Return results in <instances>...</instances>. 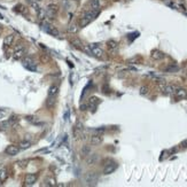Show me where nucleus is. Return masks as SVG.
<instances>
[{"mask_svg":"<svg viewBox=\"0 0 187 187\" xmlns=\"http://www.w3.org/2000/svg\"><path fill=\"white\" fill-rule=\"evenodd\" d=\"M23 67L24 68H27L28 70H30V71H36L37 70V64H36V62L33 61V59H31V57H24L23 59Z\"/></svg>","mask_w":187,"mask_h":187,"instance_id":"nucleus-1","label":"nucleus"},{"mask_svg":"<svg viewBox=\"0 0 187 187\" xmlns=\"http://www.w3.org/2000/svg\"><path fill=\"white\" fill-rule=\"evenodd\" d=\"M100 14V10L99 9H88V10H86L84 11V14L82 15L83 19H86L87 21H93V20H95L98 15Z\"/></svg>","mask_w":187,"mask_h":187,"instance_id":"nucleus-2","label":"nucleus"},{"mask_svg":"<svg viewBox=\"0 0 187 187\" xmlns=\"http://www.w3.org/2000/svg\"><path fill=\"white\" fill-rule=\"evenodd\" d=\"M41 28L44 29V31H46L47 33H50V34H52V36H54V37H59L60 36L59 30H57L56 28L52 27L50 23H47V22H43Z\"/></svg>","mask_w":187,"mask_h":187,"instance_id":"nucleus-3","label":"nucleus"},{"mask_svg":"<svg viewBox=\"0 0 187 187\" xmlns=\"http://www.w3.org/2000/svg\"><path fill=\"white\" fill-rule=\"evenodd\" d=\"M45 11H46V16L47 17H50V19H55L57 13H59V7L54 4L48 5Z\"/></svg>","mask_w":187,"mask_h":187,"instance_id":"nucleus-4","label":"nucleus"},{"mask_svg":"<svg viewBox=\"0 0 187 187\" xmlns=\"http://www.w3.org/2000/svg\"><path fill=\"white\" fill-rule=\"evenodd\" d=\"M88 47H90L92 51V55H94L96 57H101L103 55V51L99 47V44H90Z\"/></svg>","mask_w":187,"mask_h":187,"instance_id":"nucleus-5","label":"nucleus"},{"mask_svg":"<svg viewBox=\"0 0 187 187\" xmlns=\"http://www.w3.org/2000/svg\"><path fill=\"white\" fill-rule=\"evenodd\" d=\"M85 182L87 185H95L98 182V173L96 172H88V174L85 178Z\"/></svg>","mask_w":187,"mask_h":187,"instance_id":"nucleus-6","label":"nucleus"},{"mask_svg":"<svg viewBox=\"0 0 187 187\" xmlns=\"http://www.w3.org/2000/svg\"><path fill=\"white\" fill-rule=\"evenodd\" d=\"M19 152H20V147H17L15 145H9L5 149V153L9 155V156H15V155L19 154Z\"/></svg>","mask_w":187,"mask_h":187,"instance_id":"nucleus-7","label":"nucleus"},{"mask_svg":"<svg viewBox=\"0 0 187 187\" xmlns=\"http://www.w3.org/2000/svg\"><path fill=\"white\" fill-rule=\"evenodd\" d=\"M160 88L163 91V93H165V94L174 93L176 90H177V87L174 85H164V84H161L160 85Z\"/></svg>","mask_w":187,"mask_h":187,"instance_id":"nucleus-8","label":"nucleus"},{"mask_svg":"<svg viewBox=\"0 0 187 187\" xmlns=\"http://www.w3.org/2000/svg\"><path fill=\"white\" fill-rule=\"evenodd\" d=\"M100 102V99H98L96 96H91L90 99H88V103H87V107L91 108L92 113H94L95 111V108L98 106V103Z\"/></svg>","mask_w":187,"mask_h":187,"instance_id":"nucleus-9","label":"nucleus"},{"mask_svg":"<svg viewBox=\"0 0 187 187\" xmlns=\"http://www.w3.org/2000/svg\"><path fill=\"white\" fill-rule=\"evenodd\" d=\"M37 178H38V176H37L36 173H28L27 176H25V185L27 186L33 185V184L37 182Z\"/></svg>","mask_w":187,"mask_h":187,"instance_id":"nucleus-10","label":"nucleus"},{"mask_svg":"<svg viewBox=\"0 0 187 187\" xmlns=\"http://www.w3.org/2000/svg\"><path fill=\"white\" fill-rule=\"evenodd\" d=\"M116 169H117V164H116V163H115V162L109 163V164H107V165L105 166V169H103V174H110V173H113Z\"/></svg>","mask_w":187,"mask_h":187,"instance_id":"nucleus-11","label":"nucleus"},{"mask_svg":"<svg viewBox=\"0 0 187 187\" xmlns=\"http://www.w3.org/2000/svg\"><path fill=\"white\" fill-rule=\"evenodd\" d=\"M24 53H25V50L22 47V46H17L16 50H15V53H14V59L15 60H21L23 56H24Z\"/></svg>","mask_w":187,"mask_h":187,"instance_id":"nucleus-12","label":"nucleus"},{"mask_svg":"<svg viewBox=\"0 0 187 187\" xmlns=\"http://www.w3.org/2000/svg\"><path fill=\"white\" fill-rule=\"evenodd\" d=\"M102 140H103V138L100 136V134H94V136L91 137V143L94 146L100 145V143L102 142Z\"/></svg>","mask_w":187,"mask_h":187,"instance_id":"nucleus-13","label":"nucleus"},{"mask_svg":"<svg viewBox=\"0 0 187 187\" xmlns=\"http://www.w3.org/2000/svg\"><path fill=\"white\" fill-rule=\"evenodd\" d=\"M152 57H153L154 60H162L163 57H164V53L163 52H161L159 50H154V51H152Z\"/></svg>","mask_w":187,"mask_h":187,"instance_id":"nucleus-14","label":"nucleus"},{"mask_svg":"<svg viewBox=\"0 0 187 187\" xmlns=\"http://www.w3.org/2000/svg\"><path fill=\"white\" fill-rule=\"evenodd\" d=\"M174 94H176V96L178 99H186L187 98V91L185 88H177Z\"/></svg>","mask_w":187,"mask_h":187,"instance_id":"nucleus-15","label":"nucleus"},{"mask_svg":"<svg viewBox=\"0 0 187 187\" xmlns=\"http://www.w3.org/2000/svg\"><path fill=\"white\" fill-rule=\"evenodd\" d=\"M98 160H99V155H98V154L88 155V157H87V164H88V165L95 164V163L98 162Z\"/></svg>","mask_w":187,"mask_h":187,"instance_id":"nucleus-16","label":"nucleus"},{"mask_svg":"<svg viewBox=\"0 0 187 187\" xmlns=\"http://www.w3.org/2000/svg\"><path fill=\"white\" fill-rule=\"evenodd\" d=\"M87 6L90 9H99L100 8V0H90Z\"/></svg>","mask_w":187,"mask_h":187,"instance_id":"nucleus-17","label":"nucleus"},{"mask_svg":"<svg viewBox=\"0 0 187 187\" xmlns=\"http://www.w3.org/2000/svg\"><path fill=\"white\" fill-rule=\"evenodd\" d=\"M59 93V86L57 85H52L48 88V96H55Z\"/></svg>","mask_w":187,"mask_h":187,"instance_id":"nucleus-18","label":"nucleus"},{"mask_svg":"<svg viewBox=\"0 0 187 187\" xmlns=\"http://www.w3.org/2000/svg\"><path fill=\"white\" fill-rule=\"evenodd\" d=\"M70 43H71V45H73L75 48H77V50H83V44H82V41H80L79 39H77V38L71 39Z\"/></svg>","mask_w":187,"mask_h":187,"instance_id":"nucleus-19","label":"nucleus"},{"mask_svg":"<svg viewBox=\"0 0 187 187\" xmlns=\"http://www.w3.org/2000/svg\"><path fill=\"white\" fill-rule=\"evenodd\" d=\"M13 41H14V34H8V36H6V38L4 39L5 46H10L13 44Z\"/></svg>","mask_w":187,"mask_h":187,"instance_id":"nucleus-20","label":"nucleus"},{"mask_svg":"<svg viewBox=\"0 0 187 187\" xmlns=\"http://www.w3.org/2000/svg\"><path fill=\"white\" fill-rule=\"evenodd\" d=\"M80 153H82L83 156H88L90 153H91V147H90V146H87V145L83 146L82 149H80Z\"/></svg>","mask_w":187,"mask_h":187,"instance_id":"nucleus-21","label":"nucleus"},{"mask_svg":"<svg viewBox=\"0 0 187 187\" xmlns=\"http://www.w3.org/2000/svg\"><path fill=\"white\" fill-rule=\"evenodd\" d=\"M82 130H83V123L82 122H77L76 126H75V131H74L75 137H78V132H82Z\"/></svg>","mask_w":187,"mask_h":187,"instance_id":"nucleus-22","label":"nucleus"},{"mask_svg":"<svg viewBox=\"0 0 187 187\" xmlns=\"http://www.w3.org/2000/svg\"><path fill=\"white\" fill-rule=\"evenodd\" d=\"M10 126H11V124H10L9 120H4V122L0 123V130H2V131L8 130Z\"/></svg>","mask_w":187,"mask_h":187,"instance_id":"nucleus-23","label":"nucleus"},{"mask_svg":"<svg viewBox=\"0 0 187 187\" xmlns=\"http://www.w3.org/2000/svg\"><path fill=\"white\" fill-rule=\"evenodd\" d=\"M20 149H28V148H30V146H31V142L29 141V140H24V141H21L20 142Z\"/></svg>","mask_w":187,"mask_h":187,"instance_id":"nucleus-24","label":"nucleus"},{"mask_svg":"<svg viewBox=\"0 0 187 187\" xmlns=\"http://www.w3.org/2000/svg\"><path fill=\"white\" fill-rule=\"evenodd\" d=\"M7 171L5 170V169H1L0 170V183H2V182H5L6 179H7Z\"/></svg>","mask_w":187,"mask_h":187,"instance_id":"nucleus-25","label":"nucleus"},{"mask_svg":"<svg viewBox=\"0 0 187 187\" xmlns=\"http://www.w3.org/2000/svg\"><path fill=\"white\" fill-rule=\"evenodd\" d=\"M107 46L109 50H115V48L117 47V41H115V40H108L107 41Z\"/></svg>","mask_w":187,"mask_h":187,"instance_id":"nucleus-26","label":"nucleus"},{"mask_svg":"<svg viewBox=\"0 0 187 187\" xmlns=\"http://www.w3.org/2000/svg\"><path fill=\"white\" fill-rule=\"evenodd\" d=\"M54 98H55V96H48L47 102H46V105H47V107H48V108L53 107L54 103H55V99H54Z\"/></svg>","mask_w":187,"mask_h":187,"instance_id":"nucleus-27","label":"nucleus"},{"mask_svg":"<svg viewBox=\"0 0 187 187\" xmlns=\"http://www.w3.org/2000/svg\"><path fill=\"white\" fill-rule=\"evenodd\" d=\"M14 10L20 11V13H27V9H25V7L23 5H17L16 7L14 8Z\"/></svg>","mask_w":187,"mask_h":187,"instance_id":"nucleus-28","label":"nucleus"},{"mask_svg":"<svg viewBox=\"0 0 187 187\" xmlns=\"http://www.w3.org/2000/svg\"><path fill=\"white\" fill-rule=\"evenodd\" d=\"M178 68L177 65H170V67H168V68H165V71L166 73H176V71H178Z\"/></svg>","mask_w":187,"mask_h":187,"instance_id":"nucleus-29","label":"nucleus"},{"mask_svg":"<svg viewBox=\"0 0 187 187\" xmlns=\"http://www.w3.org/2000/svg\"><path fill=\"white\" fill-rule=\"evenodd\" d=\"M68 31L69 32H71V33H76L77 31H78V27H77L76 24H73V25H70V27L68 28Z\"/></svg>","mask_w":187,"mask_h":187,"instance_id":"nucleus-30","label":"nucleus"},{"mask_svg":"<svg viewBox=\"0 0 187 187\" xmlns=\"http://www.w3.org/2000/svg\"><path fill=\"white\" fill-rule=\"evenodd\" d=\"M147 93H148V87L147 86H142V87L140 88V94L145 95V94H147Z\"/></svg>","mask_w":187,"mask_h":187,"instance_id":"nucleus-31","label":"nucleus"},{"mask_svg":"<svg viewBox=\"0 0 187 187\" xmlns=\"http://www.w3.org/2000/svg\"><path fill=\"white\" fill-rule=\"evenodd\" d=\"M25 118H27V120H29V122H31V123H37V117L36 116H27Z\"/></svg>","mask_w":187,"mask_h":187,"instance_id":"nucleus-32","label":"nucleus"},{"mask_svg":"<svg viewBox=\"0 0 187 187\" xmlns=\"http://www.w3.org/2000/svg\"><path fill=\"white\" fill-rule=\"evenodd\" d=\"M47 185H48V186H55V180H54L53 178H50V179H47Z\"/></svg>","mask_w":187,"mask_h":187,"instance_id":"nucleus-33","label":"nucleus"},{"mask_svg":"<svg viewBox=\"0 0 187 187\" xmlns=\"http://www.w3.org/2000/svg\"><path fill=\"white\" fill-rule=\"evenodd\" d=\"M16 120H17V117L15 116V115H13V116H11V117H10V119H9V122H10V124H11V125H13V124H14V123H15V122H16Z\"/></svg>","mask_w":187,"mask_h":187,"instance_id":"nucleus-34","label":"nucleus"},{"mask_svg":"<svg viewBox=\"0 0 187 187\" xmlns=\"http://www.w3.org/2000/svg\"><path fill=\"white\" fill-rule=\"evenodd\" d=\"M94 132H96L98 134H99V133H102V132H105V129H103V128H100V129H95V130H94Z\"/></svg>","mask_w":187,"mask_h":187,"instance_id":"nucleus-35","label":"nucleus"},{"mask_svg":"<svg viewBox=\"0 0 187 187\" xmlns=\"http://www.w3.org/2000/svg\"><path fill=\"white\" fill-rule=\"evenodd\" d=\"M27 163H28V161H22V162H20V166L24 168V166H27Z\"/></svg>","mask_w":187,"mask_h":187,"instance_id":"nucleus-36","label":"nucleus"},{"mask_svg":"<svg viewBox=\"0 0 187 187\" xmlns=\"http://www.w3.org/2000/svg\"><path fill=\"white\" fill-rule=\"evenodd\" d=\"M182 147H184V148H186V147H187V139H186V140H184V141L182 142Z\"/></svg>","mask_w":187,"mask_h":187,"instance_id":"nucleus-37","label":"nucleus"},{"mask_svg":"<svg viewBox=\"0 0 187 187\" xmlns=\"http://www.w3.org/2000/svg\"><path fill=\"white\" fill-rule=\"evenodd\" d=\"M6 116V114H5V111H2V110H0V119L1 118H4V117Z\"/></svg>","mask_w":187,"mask_h":187,"instance_id":"nucleus-38","label":"nucleus"},{"mask_svg":"<svg viewBox=\"0 0 187 187\" xmlns=\"http://www.w3.org/2000/svg\"><path fill=\"white\" fill-rule=\"evenodd\" d=\"M86 108H87V106H86V105H82V106H80V110H86Z\"/></svg>","mask_w":187,"mask_h":187,"instance_id":"nucleus-39","label":"nucleus"},{"mask_svg":"<svg viewBox=\"0 0 187 187\" xmlns=\"http://www.w3.org/2000/svg\"><path fill=\"white\" fill-rule=\"evenodd\" d=\"M27 1L29 2V4H31V2H33V1H36V0H27Z\"/></svg>","mask_w":187,"mask_h":187,"instance_id":"nucleus-40","label":"nucleus"},{"mask_svg":"<svg viewBox=\"0 0 187 187\" xmlns=\"http://www.w3.org/2000/svg\"><path fill=\"white\" fill-rule=\"evenodd\" d=\"M36 1H37V2H39V1H43V0H36Z\"/></svg>","mask_w":187,"mask_h":187,"instance_id":"nucleus-41","label":"nucleus"},{"mask_svg":"<svg viewBox=\"0 0 187 187\" xmlns=\"http://www.w3.org/2000/svg\"><path fill=\"white\" fill-rule=\"evenodd\" d=\"M164 1H169V0H164Z\"/></svg>","mask_w":187,"mask_h":187,"instance_id":"nucleus-42","label":"nucleus"}]
</instances>
